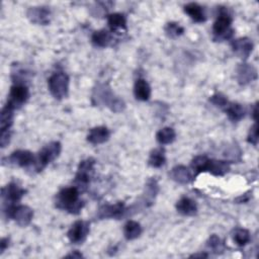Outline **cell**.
Instances as JSON below:
<instances>
[{
	"instance_id": "obj_1",
	"label": "cell",
	"mask_w": 259,
	"mask_h": 259,
	"mask_svg": "<svg viewBox=\"0 0 259 259\" xmlns=\"http://www.w3.org/2000/svg\"><path fill=\"white\" fill-rule=\"evenodd\" d=\"M79 190L76 187L63 189L56 199V207L71 214H79L83 208V201L79 198Z\"/></svg>"
},
{
	"instance_id": "obj_2",
	"label": "cell",
	"mask_w": 259,
	"mask_h": 259,
	"mask_svg": "<svg viewBox=\"0 0 259 259\" xmlns=\"http://www.w3.org/2000/svg\"><path fill=\"white\" fill-rule=\"evenodd\" d=\"M62 146L60 142H52L46 145L34 158V162L32 165L36 172L42 171L48 164L57 159L61 153Z\"/></svg>"
},
{
	"instance_id": "obj_3",
	"label": "cell",
	"mask_w": 259,
	"mask_h": 259,
	"mask_svg": "<svg viewBox=\"0 0 259 259\" xmlns=\"http://www.w3.org/2000/svg\"><path fill=\"white\" fill-rule=\"evenodd\" d=\"M94 99H97V103H102L108 106L110 109L115 113H120L125 108V102L115 97V95L110 90L109 87H107L104 84H99L96 89L94 94Z\"/></svg>"
},
{
	"instance_id": "obj_4",
	"label": "cell",
	"mask_w": 259,
	"mask_h": 259,
	"mask_svg": "<svg viewBox=\"0 0 259 259\" xmlns=\"http://www.w3.org/2000/svg\"><path fill=\"white\" fill-rule=\"evenodd\" d=\"M48 86L51 95L56 99H63L68 96L69 77L64 72L55 73L49 78Z\"/></svg>"
},
{
	"instance_id": "obj_5",
	"label": "cell",
	"mask_w": 259,
	"mask_h": 259,
	"mask_svg": "<svg viewBox=\"0 0 259 259\" xmlns=\"http://www.w3.org/2000/svg\"><path fill=\"white\" fill-rule=\"evenodd\" d=\"M95 164L96 161L92 158H88L86 160H83L80 164L77 170V174L75 176V183L77 184V189L84 190L88 186L92 176H94L95 172Z\"/></svg>"
},
{
	"instance_id": "obj_6",
	"label": "cell",
	"mask_w": 259,
	"mask_h": 259,
	"mask_svg": "<svg viewBox=\"0 0 259 259\" xmlns=\"http://www.w3.org/2000/svg\"><path fill=\"white\" fill-rule=\"evenodd\" d=\"M232 17L226 13L222 12L214 24L213 32L216 40H228L233 35V30L231 29Z\"/></svg>"
},
{
	"instance_id": "obj_7",
	"label": "cell",
	"mask_w": 259,
	"mask_h": 259,
	"mask_svg": "<svg viewBox=\"0 0 259 259\" xmlns=\"http://www.w3.org/2000/svg\"><path fill=\"white\" fill-rule=\"evenodd\" d=\"M1 195L3 198V202L5 210L15 207V203L20 201L26 194V191L21 188L16 182H10L7 187L3 188L1 191Z\"/></svg>"
},
{
	"instance_id": "obj_8",
	"label": "cell",
	"mask_w": 259,
	"mask_h": 259,
	"mask_svg": "<svg viewBox=\"0 0 259 259\" xmlns=\"http://www.w3.org/2000/svg\"><path fill=\"white\" fill-rule=\"evenodd\" d=\"M30 92L25 84H14L9 92V98L7 104L13 110L21 108L29 99Z\"/></svg>"
},
{
	"instance_id": "obj_9",
	"label": "cell",
	"mask_w": 259,
	"mask_h": 259,
	"mask_svg": "<svg viewBox=\"0 0 259 259\" xmlns=\"http://www.w3.org/2000/svg\"><path fill=\"white\" fill-rule=\"evenodd\" d=\"M34 158L35 157L30 151L17 150L15 152H13L9 157L3 159V160L7 161L3 165L9 164V165H13V166H18V167H31V166L34 162Z\"/></svg>"
},
{
	"instance_id": "obj_10",
	"label": "cell",
	"mask_w": 259,
	"mask_h": 259,
	"mask_svg": "<svg viewBox=\"0 0 259 259\" xmlns=\"http://www.w3.org/2000/svg\"><path fill=\"white\" fill-rule=\"evenodd\" d=\"M89 233V225L84 221H77L68 231V238L74 244H81Z\"/></svg>"
},
{
	"instance_id": "obj_11",
	"label": "cell",
	"mask_w": 259,
	"mask_h": 259,
	"mask_svg": "<svg viewBox=\"0 0 259 259\" xmlns=\"http://www.w3.org/2000/svg\"><path fill=\"white\" fill-rule=\"evenodd\" d=\"M33 212L28 206H15L7 218H12L16 222V224L21 227H27L32 220Z\"/></svg>"
},
{
	"instance_id": "obj_12",
	"label": "cell",
	"mask_w": 259,
	"mask_h": 259,
	"mask_svg": "<svg viewBox=\"0 0 259 259\" xmlns=\"http://www.w3.org/2000/svg\"><path fill=\"white\" fill-rule=\"evenodd\" d=\"M126 213L124 202H117L115 205H104L97 213L99 219H120Z\"/></svg>"
},
{
	"instance_id": "obj_13",
	"label": "cell",
	"mask_w": 259,
	"mask_h": 259,
	"mask_svg": "<svg viewBox=\"0 0 259 259\" xmlns=\"http://www.w3.org/2000/svg\"><path fill=\"white\" fill-rule=\"evenodd\" d=\"M27 14H28V17L30 18V21L33 24L45 26L50 23L51 11L47 7H44V6L31 7L28 10Z\"/></svg>"
},
{
	"instance_id": "obj_14",
	"label": "cell",
	"mask_w": 259,
	"mask_h": 259,
	"mask_svg": "<svg viewBox=\"0 0 259 259\" xmlns=\"http://www.w3.org/2000/svg\"><path fill=\"white\" fill-rule=\"evenodd\" d=\"M253 43L248 38H240L232 43V49L238 57L247 59L253 51Z\"/></svg>"
},
{
	"instance_id": "obj_15",
	"label": "cell",
	"mask_w": 259,
	"mask_h": 259,
	"mask_svg": "<svg viewBox=\"0 0 259 259\" xmlns=\"http://www.w3.org/2000/svg\"><path fill=\"white\" fill-rule=\"evenodd\" d=\"M237 78L240 84H248L257 78V71L252 65L241 64L237 69Z\"/></svg>"
},
{
	"instance_id": "obj_16",
	"label": "cell",
	"mask_w": 259,
	"mask_h": 259,
	"mask_svg": "<svg viewBox=\"0 0 259 259\" xmlns=\"http://www.w3.org/2000/svg\"><path fill=\"white\" fill-rule=\"evenodd\" d=\"M108 139H109V131L106 127H96L94 129H91L87 135V141L94 145L103 144Z\"/></svg>"
},
{
	"instance_id": "obj_17",
	"label": "cell",
	"mask_w": 259,
	"mask_h": 259,
	"mask_svg": "<svg viewBox=\"0 0 259 259\" xmlns=\"http://www.w3.org/2000/svg\"><path fill=\"white\" fill-rule=\"evenodd\" d=\"M169 176L172 180L180 184H188L193 179L191 170L183 165H178L173 167L169 173Z\"/></svg>"
},
{
	"instance_id": "obj_18",
	"label": "cell",
	"mask_w": 259,
	"mask_h": 259,
	"mask_svg": "<svg viewBox=\"0 0 259 259\" xmlns=\"http://www.w3.org/2000/svg\"><path fill=\"white\" fill-rule=\"evenodd\" d=\"M176 210L183 216H194L197 213V206L190 197H181L176 203Z\"/></svg>"
},
{
	"instance_id": "obj_19",
	"label": "cell",
	"mask_w": 259,
	"mask_h": 259,
	"mask_svg": "<svg viewBox=\"0 0 259 259\" xmlns=\"http://www.w3.org/2000/svg\"><path fill=\"white\" fill-rule=\"evenodd\" d=\"M229 171H230V164L227 161L210 159L207 172H210L215 176H223Z\"/></svg>"
},
{
	"instance_id": "obj_20",
	"label": "cell",
	"mask_w": 259,
	"mask_h": 259,
	"mask_svg": "<svg viewBox=\"0 0 259 259\" xmlns=\"http://www.w3.org/2000/svg\"><path fill=\"white\" fill-rule=\"evenodd\" d=\"M134 94L138 100L147 101L151 97V87L145 79H138L134 86Z\"/></svg>"
},
{
	"instance_id": "obj_21",
	"label": "cell",
	"mask_w": 259,
	"mask_h": 259,
	"mask_svg": "<svg viewBox=\"0 0 259 259\" xmlns=\"http://www.w3.org/2000/svg\"><path fill=\"white\" fill-rule=\"evenodd\" d=\"M92 43L96 47L99 48H105L108 47L113 42V36L105 30H100L97 32H95L94 34H92L91 38Z\"/></svg>"
},
{
	"instance_id": "obj_22",
	"label": "cell",
	"mask_w": 259,
	"mask_h": 259,
	"mask_svg": "<svg viewBox=\"0 0 259 259\" xmlns=\"http://www.w3.org/2000/svg\"><path fill=\"white\" fill-rule=\"evenodd\" d=\"M107 24L112 32L126 31L127 30V20L122 13H113L107 17Z\"/></svg>"
},
{
	"instance_id": "obj_23",
	"label": "cell",
	"mask_w": 259,
	"mask_h": 259,
	"mask_svg": "<svg viewBox=\"0 0 259 259\" xmlns=\"http://www.w3.org/2000/svg\"><path fill=\"white\" fill-rule=\"evenodd\" d=\"M225 112L228 115L229 119L232 122H239L241 121L244 116H245V109L244 107L236 102H232V103H228L225 107Z\"/></svg>"
},
{
	"instance_id": "obj_24",
	"label": "cell",
	"mask_w": 259,
	"mask_h": 259,
	"mask_svg": "<svg viewBox=\"0 0 259 259\" xmlns=\"http://www.w3.org/2000/svg\"><path fill=\"white\" fill-rule=\"evenodd\" d=\"M184 11H186V13H188L192 17V20L195 23H203L206 21L205 11H203V8L197 3L192 2L187 4L184 6Z\"/></svg>"
},
{
	"instance_id": "obj_25",
	"label": "cell",
	"mask_w": 259,
	"mask_h": 259,
	"mask_svg": "<svg viewBox=\"0 0 259 259\" xmlns=\"http://www.w3.org/2000/svg\"><path fill=\"white\" fill-rule=\"evenodd\" d=\"M124 234L127 240H135L142 234V227L136 221H129L125 225Z\"/></svg>"
},
{
	"instance_id": "obj_26",
	"label": "cell",
	"mask_w": 259,
	"mask_h": 259,
	"mask_svg": "<svg viewBox=\"0 0 259 259\" xmlns=\"http://www.w3.org/2000/svg\"><path fill=\"white\" fill-rule=\"evenodd\" d=\"M176 138V133L174 130L170 127H166L161 129L156 135V139L159 144L161 145H167L174 142Z\"/></svg>"
},
{
	"instance_id": "obj_27",
	"label": "cell",
	"mask_w": 259,
	"mask_h": 259,
	"mask_svg": "<svg viewBox=\"0 0 259 259\" xmlns=\"http://www.w3.org/2000/svg\"><path fill=\"white\" fill-rule=\"evenodd\" d=\"M13 123V109L8 105H5L2 110L1 115H0V129L2 131L10 130V127Z\"/></svg>"
},
{
	"instance_id": "obj_28",
	"label": "cell",
	"mask_w": 259,
	"mask_h": 259,
	"mask_svg": "<svg viewBox=\"0 0 259 259\" xmlns=\"http://www.w3.org/2000/svg\"><path fill=\"white\" fill-rule=\"evenodd\" d=\"M165 161H166L165 152L162 148H157V149L151 152L149 157V165L152 166V167L159 168L165 164Z\"/></svg>"
},
{
	"instance_id": "obj_29",
	"label": "cell",
	"mask_w": 259,
	"mask_h": 259,
	"mask_svg": "<svg viewBox=\"0 0 259 259\" xmlns=\"http://www.w3.org/2000/svg\"><path fill=\"white\" fill-rule=\"evenodd\" d=\"M210 159L207 156H196L194 158L192 162V168L194 169L195 175L201 173V172H207L208 164Z\"/></svg>"
},
{
	"instance_id": "obj_30",
	"label": "cell",
	"mask_w": 259,
	"mask_h": 259,
	"mask_svg": "<svg viewBox=\"0 0 259 259\" xmlns=\"http://www.w3.org/2000/svg\"><path fill=\"white\" fill-rule=\"evenodd\" d=\"M251 240V236L246 229H237L234 233V241L238 246H245Z\"/></svg>"
},
{
	"instance_id": "obj_31",
	"label": "cell",
	"mask_w": 259,
	"mask_h": 259,
	"mask_svg": "<svg viewBox=\"0 0 259 259\" xmlns=\"http://www.w3.org/2000/svg\"><path fill=\"white\" fill-rule=\"evenodd\" d=\"M165 32L170 38H177L184 32V29L177 23H169L165 27Z\"/></svg>"
},
{
	"instance_id": "obj_32",
	"label": "cell",
	"mask_w": 259,
	"mask_h": 259,
	"mask_svg": "<svg viewBox=\"0 0 259 259\" xmlns=\"http://www.w3.org/2000/svg\"><path fill=\"white\" fill-rule=\"evenodd\" d=\"M208 246L217 254H219L220 252L223 251L224 249V245L223 243L221 242V239L217 236V235H213L210 239H209V242H208Z\"/></svg>"
},
{
	"instance_id": "obj_33",
	"label": "cell",
	"mask_w": 259,
	"mask_h": 259,
	"mask_svg": "<svg viewBox=\"0 0 259 259\" xmlns=\"http://www.w3.org/2000/svg\"><path fill=\"white\" fill-rule=\"evenodd\" d=\"M210 101L215 104L216 106H219V107H225L229 101L227 99V97L225 96H223L222 94H216L214 95L211 98H210Z\"/></svg>"
},
{
	"instance_id": "obj_34",
	"label": "cell",
	"mask_w": 259,
	"mask_h": 259,
	"mask_svg": "<svg viewBox=\"0 0 259 259\" xmlns=\"http://www.w3.org/2000/svg\"><path fill=\"white\" fill-rule=\"evenodd\" d=\"M248 143L252 144L253 146H257L258 143V125L257 123L254 124V126L251 127L249 134H248Z\"/></svg>"
},
{
	"instance_id": "obj_35",
	"label": "cell",
	"mask_w": 259,
	"mask_h": 259,
	"mask_svg": "<svg viewBox=\"0 0 259 259\" xmlns=\"http://www.w3.org/2000/svg\"><path fill=\"white\" fill-rule=\"evenodd\" d=\"M10 137H11L10 130H6V131L1 132V136H0V145H1L2 148L6 147L9 144Z\"/></svg>"
},
{
	"instance_id": "obj_36",
	"label": "cell",
	"mask_w": 259,
	"mask_h": 259,
	"mask_svg": "<svg viewBox=\"0 0 259 259\" xmlns=\"http://www.w3.org/2000/svg\"><path fill=\"white\" fill-rule=\"evenodd\" d=\"M8 243H9L8 238H2L1 239V243H0V246H1L0 247V253L2 254L6 250V248L8 247Z\"/></svg>"
},
{
	"instance_id": "obj_37",
	"label": "cell",
	"mask_w": 259,
	"mask_h": 259,
	"mask_svg": "<svg viewBox=\"0 0 259 259\" xmlns=\"http://www.w3.org/2000/svg\"><path fill=\"white\" fill-rule=\"evenodd\" d=\"M249 198H250V196H249L247 194H245L241 195L240 197H238V198L236 199V201H238L239 203H241V202H246V201L249 200Z\"/></svg>"
},
{
	"instance_id": "obj_38",
	"label": "cell",
	"mask_w": 259,
	"mask_h": 259,
	"mask_svg": "<svg viewBox=\"0 0 259 259\" xmlns=\"http://www.w3.org/2000/svg\"><path fill=\"white\" fill-rule=\"evenodd\" d=\"M66 257H68V258H81V257H83V255L81 253H79L78 251H75L74 253L67 255Z\"/></svg>"
},
{
	"instance_id": "obj_39",
	"label": "cell",
	"mask_w": 259,
	"mask_h": 259,
	"mask_svg": "<svg viewBox=\"0 0 259 259\" xmlns=\"http://www.w3.org/2000/svg\"><path fill=\"white\" fill-rule=\"evenodd\" d=\"M253 118L256 122L257 121V104L254 106V109H253Z\"/></svg>"
},
{
	"instance_id": "obj_40",
	"label": "cell",
	"mask_w": 259,
	"mask_h": 259,
	"mask_svg": "<svg viewBox=\"0 0 259 259\" xmlns=\"http://www.w3.org/2000/svg\"><path fill=\"white\" fill-rule=\"evenodd\" d=\"M192 257H208V255L207 254H194V255H192Z\"/></svg>"
}]
</instances>
